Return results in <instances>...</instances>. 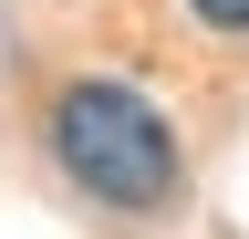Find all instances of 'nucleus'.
I'll use <instances>...</instances> for the list:
<instances>
[{
    "mask_svg": "<svg viewBox=\"0 0 249 239\" xmlns=\"http://www.w3.org/2000/svg\"><path fill=\"white\" fill-rule=\"evenodd\" d=\"M197 21H218V32H249V0H197Z\"/></svg>",
    "mask_w": 249,
    "mask_h": 239,
    "instance_id": "2",
    "label": "nucleus"
},
{
    "mask_svg": "<svg viewBox=\"0 0 249 239\" xmlns=\"http://www.w3.org/2000/svg\"><path fill=\"white\" fill-rule=\"evenodd\" d=\"M52 156L73 187H93L104 208H166L177 198V125L156 114L145 94H124V83H73V94L52 104Z\"/></svg>",
    "mask_w": 249,
    "mask_h": 239,
    "instance_id": "1",
    "label": "nucleus"
}]
</instances>
